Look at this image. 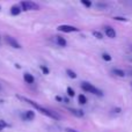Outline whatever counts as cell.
Wrapping results in <instances>:
<instances>
[{"label": "cell", "instance_id": "6da1fadb", "mask_svg": "<svg viewBox=\"0 0 132 132\" xmlns=\"http://www.w3.org/2000/svg\"><path fill=\"white\" fill-rule=\"evenodd\" d=\"M18 97L20 98L21 101H24V102H27L28 104H30L32 108H35V109H36L37 111H39L41 114H43V115H45V116L50 117V118H53V119H59V118H60L59 115L56 114L55 111H51V110L46 109V108H43L42 105H39L38 103H36L35 101L30 100V98H28V97H23V96H21V95H18Z\"/></svg>", "mask_w": 132, "mask_h": 132}, {"label": "cell", "instance_id": "9c48e42d", "mask_svg": "<svg viewBox=\"0 0 132 132\" xmlns=\"http://www.w3.org/2000/svg\"><path fill=\"white\" fill-rule=\"evenodd\" d=\"M23 79H24V81L27 84H34V81H35V78L31 74H29V73H24L23 74Z\"/></svg>", "mask_w": 132, "mask_h": 132}, {"label": "cell", "instance_id": "5bb4252c", "mask_svg": "<svg viewBox=\"0 0 132 132\" xmlns=\"http://www.w3.org/2000/svg\"><path fill=\"white\" fill-rule=\"evenodd\" d=\"M66 73H67V75L71 78V79H75V78H77V74H75V72H73L72 70H67V71H66Z\"/></svg>", "mask_w": 132, "mask_h": 132}, {"label": "cell", "instance_id": "d6986e66", "mask_svg": "<svg viewBox=\"0 0 132 132\" xmlns=\"http://www.w3.org/2000/svg\"><path fill=\"white\" fill-rule=\"evenodd\" d=\"M93 35L96 37V38H98V39H101V38H103V35L101 34L100 31H93Z\"/></svg>", "mask_w": 132, "mask_h": 132}, {"label": "cell", "instance_id": "d4e9b609", "mask_svg": "<svg viewBox=\"0 0 132 132\" xmlns=\"http://www.w3.org/2000/svg\"><path fill=\"white\" fill-rule=\"evenodd\" d=\"M0 9H1V6H0Z\"/></svg>", "mask_w": 132, "mask_h": 132}, {"label": "cell", "instance_id": "cb8c5ba5", "mask_svg": "<svg viewBox=\"0 0 132 132\" xmlns=\"http://www.w3.org/2000/svg\"><path fill=\"white\" fill-rule=\"evenodd\" d=\"M0 89H1V86H0Z\"/></svg>", "mask_w": 132, "mask_h": 132}, {"label": "cell", "instance_id": "52a82bcc", "mask_svg": "<svg viewBox=\"0 0 132 132\" xmlns=\"http://www.w3.org/2000/svg\"><path fill=\"white\" fill-rule=\"evenodd\" d=\"M21 11H22V8H21L20 5H13L12 8H11V14L13 16H16L21 13Z\"/></svg>", "mask_w": 132, "mask_h": 132}, {"label": "cell", "instance_id": "4fadbf2b", "mask_svg": "<svg viewBox=\"0 0 132 132\" xmlns=\"http://www.w3.org/2000/svg\"><path fill=\"white\" fill-rule=\"evenodd\" d=\"M78 101H79L80 104H86L87 103V97L84 95V94H80V95L78 96Z\"/></svg>", "mask_w": 132, "mask_h": 132}, {"label": "cell", "instance_id": "7c38bea8", "mask_svg": "<svg viewBox=\"0 0 132 132\" xmlns=\"http://www.w3.org/2000/svg\"><path fill=\"white\" fill-rule=\"evenodd\" d=\"M112 73H114L115 75H117V77H119V78L125 77V72H124L123 70H119V68H115V70H112Z\"/></svg>", "mask_w": 132, "mask_h": 132}, {"label": "cell", "instance_id": "8fae6325", "mask_svg": "<svg viewBox=\"0 0 132 132\" xmlns=\"http://www.w3.org/2000/svg\"><path fill=\"white\" fill-rule=\"evenodd\" d=\"M56 42H57L58 45H60V46H66V39L64 38V37H62V36H56Z\"/></svg>", "mask_w": 132, "mask_h": 132}, {"label": "cell", "instance_id": "7a4b0ae2", "mask_svg": "<svg viewBox=\"0 0 132 132\" xmlns=\"http://www.w3.org/2000/svg\"><path fill=\"white\" fill-rule=\"evenodd\" d=\"M81 88L84 89L85 92L92 93V94H94V95H97V96H102L103 95L102 90H100L98 88H96L95 86H93V85L89 84V82H82V84H81Z\"/></svg>", "mask_w": 132, "mask_h": 132}, {"label": "cell", "instance_id": "7402d4cb", "mask_svg": "<svg viewBox=\"0 0 132 132\" xmlns=\"http://www.w3.org/2000/svg\"><path fill=\"white\" fill-rule=\"evenodd\" d=\"M66 132H78V131L73 130V129H71V128H67V129H66Z\"/></svg>", "mask_w": 132, "mask_h": 132}, {"label": "cell", "instance_id": "ac0fdd59", "mask_svg": "<svg viewBox=\"0 0 132 132\" xmlns=\"http://www.w3.org/2000/svg\"><path fill=\"white\" fill-rule=\"evenodd\" d=\"M114 20H116V21H123V22H128V19L123 18V16H114Z\"/></svg>", "mask_w": 132, "mask_h": 132}, {"label": "cell", "instance_id": "ba28073f", "mask_svg": "<svg viewBox=\"0 0 132 132\" xmlns=\"http://www.w3.org/2000/svg\"><path fill=\"white\" fill-rule=\"evenodd\" d=\"M67 110H68V111H70L72 115H74V116H77V117H84V111H82V110L73 109V108H68Z\"/></svg>", "mask_w": 132, "mask_h": 132}, {"label": "cell", "instance_id": "30bf717a", "mask_svg": "<svg viewBox=\"0 0 132 132\" xmlns=\"http://www.w3.org/2000/svg\"><path fill=\"white\" fill-rule=\"evenodd\" d=\"M35 117V112L31 111V110H28V111H26L24 114V119L26 121H32Z\"/></svg>", "mask_w": 132, "mask_h": 132}, {"label": "cell", "instance_id": "603a6c76", "mask_svg": "<svg viewBox=\"0 0 132 132\" xmlns=\"http://www.w3.org/2000/svg\"><path fill=\"white\" fill-rule=\"evenodd\" d=\"M56 100H57V101H62V97H59V96H56Z\"/></svg>", "mask_w": 132, "mask_h": 132}, {"label": "cell", "instance_id": "ffe728a7", "mask_svg": "<svg viewBox=\"0 0 132 132\" xmlns=\"http://www.w3.org/2000/svg\"><path fill=\"white\" fill-rule=\"evenodd\" d=\"M41 70H42V72H43L44 74H49V72H50V71H49V68L46 67V66H43V65L41 66Z\"/></svg>", "mask_w": 132, "mask_h": 132}, {"label": "cell", "instance_id": "e0dca14e", "mask_svg": "<svg viewBox=\"0 0 132 132\" xmlns=\"http://www.w3.org/2000/svg\"><path fill=\"white\" fill-rule=\"evenodd\" d=\"M8 126V124L6 123V122L4 121V119H0V131L2 130V129H5V128H7Z\"/></svg>", "mask_w": 132, "mask_h": 132}, {"label": "cell", "instance_id": "44dd1931", "mask_svg": "<svg viewBox=\"0 0 132 132\" xmlns=\"http://www.w3.org/2000/svg\"><path fill=\"white\" fill-rule=\"evenodd\" d=\"M81 4L85 5L86 7H90V6H92V2L88 1V0H81Z\"/></svg>", "mask_w": 132, "mask_h": 132}, {"label": "cell", "instance_id": "8992f818", "mask_svg": "<svg viewBox=\"0 0 132 132\" xmlns=\"http://www.w3.org/2000/svg\"><path fill=\"white\" fill-rule=\"evenodd\" d=\"M104 32H105V35H107L109 38H115V37H116V31H115V29L114 28H111V27H105L104 28Z\"/></svg>", "mask_w": 132, "mask_h": 132}, {"label": "cell", "instance_id": "277c9868", "mask_svg": "<svg viewBox=\"0 0 132 132\" xmlns=\"http://www.w3.org/2000/svg\"><path fill=\"white\" fill-rule=\"evenodd\" d=\"M59 31L62 32H74V31H79V29L75 27H73V26H70V24H62L59 26V27L57 28Z\"/></svg>", "mask_w": 132, "mask_h": 132}, {"label": "cell", "instance_id": "9a60e30c", "mask_svg": "<svg viewBox=\"0 0 132 132\" xmlns=\"http://www.w3.org/2000/svg\"><path fill=\"white\" fill-rule=\"evenodd\" d=\"M102 58L105 60V62H110V60L112 59L111 56H110L109 53H103V55H102Z\"/></svg>", "mask_w": 132, "mask_h": 132}, {"label": "cell", "instance_id": "3957f363", "mask_svg": "<svg viewBox=\"0 0 132 132\" xmlns=\"http://www.w3.org/2000/svg\"><path fill=\"white\" fill-rule=\"evenodd\" d=\"M20 6L22 11H37L38 9V5L34 1H22Z\"/></svg>", "mask_w": 132, "mask_h": 132}, {"label": "cell", "instance_id": "2e32d148", "mask_svg": "<svg viewBox=\"0 0 132 132\" xmlns=\"http://www.w3.org/2000/svg\"><path fill=\"white\" fill-rule=\"evenodd\" d=\"M67 95L70 96V97H73V96L75 95V93H74V90H73L71 87H67Z\"/></svg>", "mask_w": 132, "mask_h": 132}, {"label": "cell", "instance_id": "5b68a950", "mask_svg": "<svg viewBox=\"0 0 132 132\" xmlns=\"http://www.w3.org/2000/svg\"><path fill=\"white\" fill-rule=\"evenodd\" d=\"M5 39H6V42L12 46V48H14V49H20V48H21L20 43H19V42L16 41L14 37H12V36H6V38H5Z\"/></svg>", "mask_w": 132, "mask_h": 132}]
</instances>
